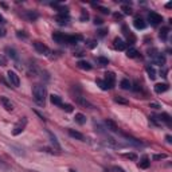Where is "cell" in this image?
I'll list each match as a JSON object with an SVG mask.
<instances>
[{
    "mask_svg": "<svg viewBox=\"0 0 172 172\" xmlns=\"http://www.w3.org/2000/svg\"><path fill=\"white\" fill-rule=\"evenodd\" d=\"M32 97H34V101H35V102L38 104L39 106H45L46 97H47L46 87L42 86V85L34 86V89H32Z\"/></svg>",
    "mask_w": 172,
    "mask_h": 172,
    "instance_id": "obj_1",
    "label": "cell"
},
{
    "mask_svg": "<svg viewBox=\"0 0 172 172\" xmlns=\"http://www.w3.org/2000/svg\"><path fill=\"white\" fill-rule=\"evenodd\" d=\"M26 125H27V117H22V119H20L18 123L15 124V126H13L12 134H13V136H18V134H20L23 130L26 129Z\"/></svg>",
    "mask_w": 172,
    "mask_h": 172,
    "instance_id": "obj_2",
    "label": "cell"
},
{
    "mask_svg": "<svg viewBox=\"0 0 172 172\" xmlns=\"http://www.w3.org/2000/svg\"><path fill=\"white\" fill-rule=\"evenodd\" d=\"M148 20L152 26H159L161 22H163V16L159 15L157 12H149L148 13Z\"/></svg>",
    "mask_w": 172,
    "mask_h": 172,
    "instance_id": "obj_3",
    "label": "cell"
},
{
    "mask_svg": "<svg viewBox=\"0 0 172 172\" xmlns=\"http://www.w3.org/2000/svg\"><path fill=\"white\" fill-rule=\"evenodd\" d=\"M7 75H8V81H9V85H11V86L18 87L20 85V78H19V75L15 71L9 70V71L7 73Z\"/></svg>",
    "mask_w": 172,
    "mask_h": 172,
    "instance_id": "obj_4",
    "label": "cell"
},
{
    "mask_svg": "<svg viewBox=\"0 0 172 172\" xmlns=\"http://www.w3.org/2000/svg\"><path fill=\"white\" fill-rule=\"evenodd\" d=\"M34 47H35L36 51L39 54H42V55H49L50 54V49L42 42H34Z\"/></svg>",
    "mask_w": 172,
    "mask_h": 172,
    "instance_id": "obj_5",
    "label": "cell"
},
{
    "mask_svg": "<svg viewBox=\"0 0 172 172\" xmlns=\"http://www.w3.org/2000/svg\"><path fill=\"white\" fill-rule=\"evenodd\" d=\"M0 102H2L3 108H4L5 110H8V112H12L13 110V104H12V101L9 100L8 97H5V96L0 97Z\"/></svg>",
    "mask_w": 172,
    "mask_h": 172,
    "instance_id": "obj_6",
    "label": "cell"
},
{
    "mask_svg": "<svg viewBox=\"0 0 172 172\" xmlns=\"http://www.w3.org/2000/svg\"><path fill=\"white\" fill-rule=\"evenodd\" d=\"M113 46L116 50H119V51H124V50L126 49V43L124 42L121 38H116L113 40Z\"/></svg>",
    "mask_w": 172,
    "mask_h": 172,
    "instance_id": "obj_7",
    "label": "cell"
},
{
    "mask_svg": "<svg viewBox=\"0 0 172 172\" xmlns=\"http://www.w3.org/2000/svg\"><path fill=\"white\" fill-rule=\"evenodd\" d=\"M53 39L55 40L57 43H67V35H65V34L62 32H54L53 34Z\"/></svg>",
    "mask_w": 172,
    "mask_h": 172,
    "instance_id": "obj_8",
    "label": "cell"
},
{
    "mask_svg": "<svg viewBox=\"0 0 172 172\" xmlns=\"http://www.w3.org/2000/svg\"><path fill=\"white\" fill-rule=\"evenodd\" d=\"M74 100H75L79 104V105H82V106H85V108H89V109H93V108H94L93 104H90L86 98H83V97H81V96H75V97H74Z\"/></svg>",
    "mask_w": 172,
    "mask_h": 172,
    "instance_id": "obj_9",
    "label": "cell"
},
{
    "mask_svg": "<svg viewBox=\"0 0 172 172\" xmlns=\"http://www.w3.org/2000/svg\"><path fill=\"white\" fill-rule=\"evenodd\" d=\"M104 81H106L109 86L114 87V83H116V74H114L113 71H108L105 74V79H104Z\"/></svg>",
    "mask_w": 172,
    "mask_h": 172,
    "instance_id": "obj_10",
    "label": "cell"
},
{
    "mask_svg": "<svg viewBox=\"0 0 172 172\" xmlns=\"http://www.w3.org/2000/svg\"><path fill=\"white\" fill-rule=\"evenodd\" d=\"M69 15H57L55 16V22L60 26H66L69 23Z\"/></svg>",
    "mask_w": 172,
    "mask_h": 172,
    "instance_id": "obj_11",
    "label": "cell"
},
{
    "mask_svg": "<svg viewBox=\"0 0 172 172\" xmlns=\"http://www.w3.org/2000/svg\"><path fill=\"white\" fill-rule=\"evenodd\" d=\"M69 134L75 140H79V141H85V136H83L81 132L78 130H74V129H69Z\"/></svg>",
    "mask_w": 172,
    "mask_h": 172,
    "instance_id": "obj_12",
    "label": "cell"
},
{
    "mask_svg": "<svg viewBox=\"0 0 172 172\" xmlns=\"http://www.w3.org/2000/svg\"><path fill=\"white\" fill-rule=\"evenodd\" d=\"M168 89H170L168 83H156V85H155V92H156L157 94H161V93L167 92Z\"/></svg>",
    "mask_w": 172,
    "mask_h": 172,
    "instance_id": "obj_13",
    "label": "cell"
},
{
    "mask_svg": "<svg viewBox=\"0 0 172 172\" xmlns=\"http://www.w3.org/2000/svg\"><path fill=\"white\" fill-rule=\"evenodd\" d=\"M47 134H49V137H50V141H51V144H53V147L55 148L57 151H60V145H59V143H58V140H57V137L54 136V134L50 132V130H47Z\"/></svg>",
    "mask_w": 172,
    "mask_h": 172,
    "instance_id": "obj_14",
    "label": "cell"
},
{
    "mask_svg": "<svg viewBox=\"0 0 172 172\" xmlns=\"http://www.w3.org/2000/svg\"><path fill=\"white\" fill-rule=\"evenodd\" d=\"M153 62L157 63V65H160V66L166 65V57L161 55V54H155L153 55Z\"/></svg>",
    "mask_w": 172,
    "mask_h": 172,
    "instance_id": "obj_15",
    "label": "cell"
},
{
    "mask_svg": "<svg viewBox=\"0 0 172 172\" xmlns=\"http://www.w3.org/2000/svg\"><path fill=\"white\" fill-rule=\"evenodd\" d=\"M105 125L109 130H112V132H119V126H117V124L114 123L112 120H106L105 121Z\"/></svg>",
    "mask_w": 172,
    "mask_h": 172,
    "instance_id": "obj_16",
    "label": "cell"
},
{
    "mask_svg": "<svg viewBox=\"0 0 172 172\" xmlns=\"http://www.w3.org/2000/svg\"><path fill=\"white\" fill-rule=\"evenodd\" d=\"M133 26L136 27L137 30H144L147 24H145V22H144L141 18H136V19H134V22H133Z\"/></svg>",
    "mask_w": 172,
    "mask_h": 172,
    "instance_id": "obj_17",
    "label": "cell"
},
{
    "mask_svg": "<svg viewBox=\"0 0 172 172\" xmlns=\"http://www.w3.org/2000/svg\"><path fill=\"white\" fill-rule=\"evenodd\" d=\"M5 54H7V57H9L11 59H13V60H18V53L15 51L13 49H11V47H7L5 49Z\"/></svg>",
    "mask_w": 172,
    "mask_h": 172,
    "instance_id": "obj_18",
    "label": "cell"
},
{
    "mask_svg": "<svg viewBox=\"0 0 172 172\" xmlns=\"http://www.w3.org/2000/svg\"><path fill=\"white\" fill-rule=\"evenodd\" d=\"M24 18L28 19L30 22H34V20L38 19V13H36L35 11H26L24 12Z\"/></svg>",
    "mask_w": 172,
    "mask_h": 172,
    "instance_id": "obj_19",
    "label": "cell"
},
{
    "mask_svg": "<svg viewBox=\"0 0 172 172\" xmlns=\"http://www.w3.org/2000/svg\"><path fill=\"white\" fill-rule=\"evenodd\" d=\"M126 57L128 58H137V57H139V51H137L134 47H129V49L126 50Z\"/></svg>",
    "mask_w": 172,
    "mask_h": 172,
    "instance_id": "obj_20",
    "label": "cell"
},
{
    "mask_svg": "<svg viewBox=\"0 0 172 172\" xmlns=\"http://www.w3.org/2000/svg\"><path fill=\"white\" fill-rule=\"evenodd\" d=\"M74 119H75V123H78L79 125L86 124V116H85V114H82V113H77Z\"/></svg>",
    "mask_w": 172,
    "mask_h": 172,
    "instance_id": "obj_21",
    "label": "cell"
},
{
    "mask_svg": "<svg viewBox=\"0 0 172 172\" xmlns=\"http://www.w3.org/2000/svg\"><path fill=\"white\" fill-rule=\"evenodd\" d=\"M149 166H151V160L148 159L147 156H144L143 159H141V161L139 163V167H140V168H143V170H147V168L149 167Z\"/></svg>",
    "mask_w": 172,
    "mask_h": 172,
    "instance_id": "obj_22",
    "label": "cell"
},
{
    "mask_svg": "<svg viewBox=\"0 0 172 172\" xmlns=\"http://www.w3.org/2000/svg\"><path fill=\"white\" fill-rule=\"evenodd\" d=\"M120 86L123 87L124 90H129V89H132V83H130V81L128 79V78H124V79H121V82H120Z\"/></svg>",
    "mask_w": 172,
    "mask_h": 172,
    "instance_id": "obj_23",
    "label": "cell"
},
{
    "mask_svg": "<svg viewBox=\"0 0 172 172\" xmlns=\"http://www.w3.org/2000/svg\"><path fill=\"white\" fill-rule=\"evenodd\" d=\"M50 101H51V104H54V105L57 106H60L62 105V98H60L59 96H55V94H53V96H50Z\"/></svg>",
    "mask_w": 172,
    "mask_h": 172,
    "instance_id": "obj_24",
    "label": "cell"
},
{
    "mask_svg": "<svg viewBox=\"0 0 172 172\" xmlns=\"http://www.w3.org/2000/svg\"><path fill=\"white\" fill-rule=\"evenodd\" d=\"M77 66L82 70H92V65H90L89 62H86V60H79V62L77 63Z\"/></svg>",
    "mask_w": 172,
    "mask_h": 172,
    "instance_id": "obj_25",
    "label": "cell"
},
{
    "mask_svg": "<svg viewBox=\"0 0 172 172\" xmlns=\"http://www.w3.org/2000/svg\"><path fill=\"white\" fill-rule=\"evenodd\" d=\"M97 83H98V86H100L102 90H110V89H113L112 86H109V85H108V82H106V81L97 79Z\"/></svg>",
    "mask_w": 172,
    "mask_h": 172,
    "instance_id": "obj_26",
    "label": "cell"
},
{
    "mask_svg": "<svg viewBox=\"0 0 172 172\" xmlns=\"http://www.w3.org/2000/svg\"><path fill=\"white\" fill-rule=\"evenodd\" d=\"M157 119H159V121H164V123L168 124V125L171 124V117H170V114H167V113H161Z\"/></svg>",
    "mask_w": 172,
    "mask_h": 172,
    "instance_id": "obj_27",
    "label": "cell"
},
{
    "mask_svg": "<svg viewBox=\"0 0 172 172\" xmlns=\"http://www.w3.org/2000/svg\"><path fill=\"white\" fill-rule=\"evenodd\" d=\"M145 70H147L148 75H149V78H151V79H155V77H156V71H155L153 67L149 66V65H147V66H145Z\"/></svg>",
    "mask_w": 172,
    "mask_h": 172,
    "instance_id": "obj_28",
    "label": "cell"
},
{
    "mask_svg": "<svg viewBox=\"0 0 172 172\" xmlns=\"http://www.w3.org/2000/svg\"><path fill=\"white\" fill-rule=\"evenodd\" d=\"M114 102L121 104V105H129V101H128L126 98H124V97H120V96L114 97Z\"/></svg>",
    "mask_w": 172,
    "mask_h": 172,
    "instance_id": "obj_29",
    "label": "cell"
},
{
    "mask_svg": "<svg viewBox=\"0 0 172 172\" xmlns=\"http://www.w3.org/2000/svg\"><path fill=\"white\" fill-rule=\"evenodd\" d=\"M168 34H170V28H168V27H163V28H161V31H160V38L163 40H166L167 36H168Z\"/></svg>",
    "mask_w": 172,
    "mask_h": 172,
    "instance_id": "obj_30",
    "label": "cell"
},
{
    "mask_svg": "<svg viewBox=\"0 0 172 172\" xmlns=\"http://www.w3.org/2000/svg\"><path fill=\"white\" fill-rule=\"evenodd\" d=\"M97 62L100 63V66L109 65V60H108V58H104V57H98V58H97Z\"/></svg>",
    "mask_w": 172,
    "mask_h": 172,
    "instance_id": "obj_31",
    "label": "cell"
},
{
    "mask_svg": "<svg viewBox=\"0 0 172 172\" xmlns=\"http://www.w3.org/2000/svg\"><path fill=\"white\" fill-rule=\"evenodd\" d=\"M121 11H124L125 15H132V8L129 5H123L121 7Z\"/></svg>",
    "mask_w": 172,
    "mask_h": 172,
    "instance_id": "obj_32",
    "label": "cell"
},
{
    "mask_svg": "<svg viewBox=\"0 0 172 172\" xmlns=\"http://www.w3.org/2000/svg\"><path fill=\"white\" fill-rule=\"evenodd\" d=\"M60 108H62L63 110H66V112H73V106L71 105H69V104H62V105H60Z\"/></svg>",
    "mask_w": 172,
    "mask_h": 172,
    "instance_id": "obj_33",
    "label": "cell"
},
{
    "mask_svg": "<svg viewBox=\"0 0 172 172\" xmlns=\"http://www.w3.org/2000/svg\"><path fill=\"white\" fill-rule=\"evenodd\" d=\"M123 156L126 157V159H130V160H136L137 159V155L136 153H124Z\"/></svg>",
    "mask_w": 172,
    "mask_h": 172,
    "instance_id": "obj_34",
    "label": "cell"
},
{
    "mask_svg": "<svg viewBox=\"0 0 172 172\" xmlns=\"http://www.w3.org/2000/svg\"><path fill=\"white\" fill-rule=\"evenodd\" d=\"M87 19H89V13H87L85 9H82V12H81V20L85 22V20H87Z\"/></svg>",
    "mask_w": 172,
    "mask_h": 172,
    "instance_id": "obj_35",
    "label": "cell"
},
{
    "mask_svg": "<svg viewBox=\"0 0 172 172\" xmlns=\"http://www.w3.org/2000/svg\"><path fill=\"white\" fill-rule=\"evenodd\" d=\"M97 8H98L102 13H109V12H110L109 8H106V7H102V5H97Z\"/></svg>",
    "mask_w": 172,
    "mask_h": 172,
    "instance_id": "obj_36",
    "label": "cell"
},
{
    "mask_svg": "<svg viewBox=\"0 0 172 172\" xmlns=\"http://www.w3.org/2000/svg\"><path fill=\"white\" fill-rule=\"evenodd\" d=\"M112 171L113 172H126L124 168H121V167H119V166H113L112 167Z\"/></svg>",
    "mask_w": 172,
    "mask_h": 172,
    "instance_id": "obj_37",
    "label": "cell"
},
{
    "mask_svg": "<svg viewBox=\"0 0 172 172\" xmlns=\"http://www.w3.org/2000/svg\"><path fill=\"white\" fill-rule=\"evenodd\" d=\"M167 155H155L153 156V160H161V159H166Z\"/></svg>",
    "mask_w": 172,
    "mask_h": 172,
    "instance_id": "obj_38",
    "label": "cell"
},
{
    "mask_svg": "<svg viewBox=\"0 0 172 172\" xmlns=\"http://www.w3.org/2000/svg\"><path fill=\"white\" fill-rule=\"evenodd\" d=\"M16 35H18V38H23V39L27 38V35H26V34H23V31H19L18 34H16Z\"/></svg>",
    "mask_w": 172,
    "mask_h": 172,
    "instance_id": "obj_39",
    "label": "cell"
},
{
    "mask_svg": "<svg viewBox=\"0 0 172 172\" xmlns=\"http://www.w3.org/2000/svg\"><path fill=\"white\" fill-rule=\"evenodd\" d=\"M133 90H134V92H140V90H141V86L139 85V83H134V87H133Z\"/></svg>",
    "mask_w": 172,
    "mask_h": 172,
    "instance_id": "obj_40",
    "label": "cell"
},
{
    "mask_svg": "<svg viewBox=\"0 0 172 172\" xmlns=\"http://www.w3.org/2000/svg\"><path fill=\"white\" fill-rule=\"evenodd\" d=\"M5 35V30L3 26H0V36H4Z\"/></svg>",
    "mask_w": 172,
    "mask_h": 172,
    "instance_id": "obj_41",
    "label": "cell"
},
{
    "mask_svg": "<svg viewBox=\"0 0 172 172\" xmlns=\"http://www.w3.org/2000/svg\"><path fill=\"white\" fill-rule=\"evenodd\" d=\"M98 35H100V36H105V35H106V30H100V31H98Z\"/></svg>",
    "mask_w": 172,
    "mask_h": 172,
    "instance_id": "obj_42",
    "label": "cell"
},
{
    "mask_svg": "<svg viewBox=\"0 0 172 172\" xmlns=\"http://www.w3.org/2000/svg\"><path fill=\"white\" fill-rule=\"evenodd\" d=\"M5 23V19H4V16L3 15H0V26H3Z\"/></svg>",
    "mask_w": 172,
    "mask_h": 172,
    "instance_id": "obj_43",
    "label": "cell"
},
{
    "mask_svg": "<svg viewBox=\"0 0 172 172\" xmlns=\"http://www.w3.org/2000/svg\"><path fill=\"white\" fill-rule=\"evenodd\" d=\"M94 23H96V24H102V20H101L100 18H96L94 19Z\"/></svg>",
    "mask_w": 172,
    "mask_h": 172,
    "instance_id": "obj_44",
    "label": "cell"
},
{
    "mask_svg": "<svg viewBox=\"0 0 172 172\" xmlns=\"http://www.w3.org/2000/svg\"><path fill=\"white\" fill-rule=\"evenodd\" d=\"M149 106H151V108H153V109H159V108H160L159 105H157V104H151Z\"/></svg>",
    "mask_w": 172,
    "mask_h": 172,
    "instance_id": "obj_45",
    "label": "cell"
},
{
    "mask_svg": "<svg viewBox=\"0 0 172 172\" xmlns=\"http://www.w3.org/2000/svg\"><path fill=\"white\" fill-rule=\"evenodd\" d=\"M94 46H96V42H94V40H92V42H90V45H89V47H90V49H93Z\"/></svg>",
    "mask_w": 172,
    "mask_h": 172,
    "instance_id": "obj_46",
    "label": "cell"
},
{
    "mask_svg": "<svg viewBox=\"0 0 172 172\" xmlns=\"http://www.w3.org/2000/svg\"><path fill=\"white\" fill-rule=\"evenodd\" d=\"M114 18H116V19H121V18H123V15H120V13H114Z\"/></svg>",
    "mask_w": 172,
    "mask_h": 172,
    "instance_id": "obj_47",
    "label": "cell"
},
{
    "mask_svg": "<svg viewBox=\"0 0 172 172\" xmlns=\"http://www.w3.org/2000/svg\"><path fill=\"white\" fill-rule=\"evenodd\" d=\"M5 65V62H4V60H3L2 58H0V66H4Z\"/></svg>",
    "mask_w": 172,
    "mask_h": 172,
    "instance_id": "obj_48",
    "label": "cell"
},
{
    "mask_svg": "<svg viewBox=\"0 0 172 172\" xmlns=\"http://www.w3.org/2000/svg\"><path fill=\"white\" fill-rule=\"evenodd\" d=\"M166 139H167V141H168V143H171V141H172V140H171V136H167Z\"/></svg>",
    "mask_w": 172,
    "mask_h": 172,
    "instance_id": "obj_49",
    "label": "cell"
},
{
    "mask_svg": "<svg viewBox=\"0 0 172 172\" xmlns=\"http://www.w3.org/2000/svg\"><path fill=\"white\" fill-rule=\"evenodd\" d=\"M70 172H75V171H74V170H70Z\"/></svg>",
    "mask_w": 172,
    "mask_h": 172,
    "instance_id": "obj_50",
    "label": "cell"
}]
</instances>
